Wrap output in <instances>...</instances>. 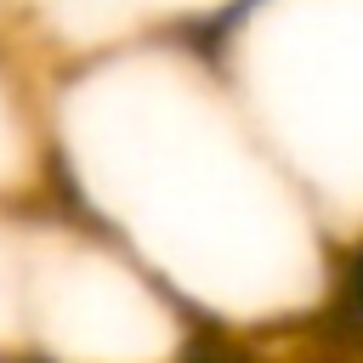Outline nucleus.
<instances>
[{"label": "nucleus", "mask_w": 363, "mask_h": 363, "mask_svg": "<svg viewBox=\"0 0 363 363\" xmlns=\"http://www.w3.org/2000/svg\"><path fill=\"white\" fill-rule=\"evenodd\" d=\"M0 363H17V357H0Z\"/></svg>", "instance_id": "nucleus-1"}]
</instances>
